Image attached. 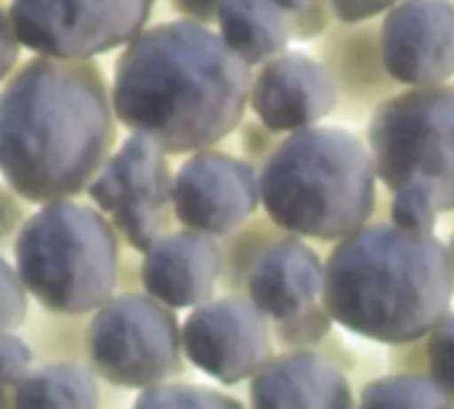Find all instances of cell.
I'll return each mask as SVG.
<instances>
[{"label": "cell", "mask_w": 454, "mask_h": 409, "mask_svg": "<svg viewBox=\"0 0 454 409\" xmlns=\"http://www.w3.org/2000/svg\"><path fill=\"white\" fill-rule=\"evenodd\" d=\"M250 67L218 32L176 19L144 29L114 64L112 109L165 154H194L231 136L250 106Z\"/></svg>", "instance_id": "cell-1"}, {"label": "cell", "mask_w": 454, "mask_h": 409, "mask_svg": "<svg viewBox=\"0 0 454 409\" xmlns=\"http://www.w3.org/2000/svg\"><path fill=\"white\" fill-rule=\"evenodd\" d=\"M114 141L112 93L93 61L40 56L0 88V176L32 205L82 194Z\"/></svg>", "instance_id": "cell-2"}, {"label": "cell", "mask_w": 454, "mask_h": 409, "mask_svg": "<svg viewBox=\"0 0 454 409\" xmlns=\"http://www.w3.org/2000/svg\"><path fill=\"white\" fill-rule=\"evenodd\" d=\"M454 269L436 234L367 224L335 242L325 261L322 303L343 330L386 343L426 341L450 314Z\"/></svg>", "instance_id": "cell-3"}, {"label": "cell", "mask_w": 454, "mask_h": 409, "mask_svg": "<svg viewBox=\"0 0 454 409\" xmlns=\"http://www.w3.org/2000/svg\"><path fill=\"white\" fill-rule=\"evenodd\" d=\"M261 208L290 237L340 242L370 224L378 173L370 146L338 125L285 136L258 170Z\"/></svg>", "instance_id": "cell-4"}, {"label": "cell", "mask_w": 454, "mask_h": 409, "mask_svg": "<svg viewBox=\"0 0 454 409\" xmlns=\"http://www.w3.org/2000/svg\"><path fill=\"white\" fill-rule=\"evenodd\" d=\"M13 266L45 314L85 317L117 290L120 234L93 205L59 200L40 205L13 240Z\"/></svg>", "instance_id": "cell-5"}, {"label": "cell", "mask_w": 454, "mask_h": 409, "mask_svg": "<svg viewBox=\"0 0 454 409\" xmlns=\"http://www.w3.org/2000/svg\"><path fill=\"white\" fill-rule=\"evenodd\" d=\"M367 146L388 192L426 189L439 213L454 210V85L407 88L378 104Z\"/></svg>", "instance_id": "cell-6"}, {"label": "cell", "mask_w": 454, "mask_h": 409, "mask_svg": "<svg viewBox=\"0 0 454 409\" xmlns=\"http://www.w3.org/2000/svg\"><path fill=\"white\" fill-rule=\"evenodd\" d=\"M85 362L112 389L144 391L184 375L181 322L146 293H114L90 314Z\"/></svg>", "instance_id": "cell-7"}, {"label": "cell", "mask_w": 454, "mask_h": 409, "mask_svg": "<svg viewBox=\"0 0 454 409\" xmlns=\"http://www.w3.org/2000/svg\"><path fill=\"white\" fill-rule=\"evenodd\" d=\"M157 0H11L24 48L64 61H88L133 43Z\"/></svg>", "instance_id": "cell-8"}, {"label": "cell", "mask_w": 454, "mask_h": 409, "mask_svg": "<svg viewBox=\"0 0 454 409\" xmlns=\"http://www.w3.org/2000/svg\"><path fill=\"white\" fill-rule=\"evenodd\" d=\"M93 208L138 253L168 234L173 218V173L168 154L146 136L130 133L88 184Z\"/></svg>", "instance_id": "cell-9"}, {"label": "cell", "mask_w": 454, "mask_h": 409, "mask_svg": "<svg viewBox=\"0 0 454 409\" xmlns=\"http://www.w3.org/2000/svg\"><path fill=\"white\" fill-rule=\"evenodd\" d=\"M181 346L192 367L221 386L253 381L274 357L271 322L247 295H221L189 311Z\"/></svg>", "instance_id": "cell-10"}, {"label": "cell", "mask_w": 454, "mask_h": 409, "mask_svg": "<svg viewBox=\"0 0 454 409\" xmlns=\"http://www.w3.org/2000/svg\"><path fill=\"white\" fill-rule=\"evenodd\" d=\"M261 208L258 170L234 154L202 149L173 173V218L181 229L229 237Z\"/></svg>", "instance_id": "cell-11"}, {"label": "cell", "mask_w": 454, "mask_h": 409, "mask_svg": "<svg viewBox=\"0 0 454 409\" xmlns=\"http://www.w3.org/2000/svg\"><path fill=\"white\" fill-rule=\"evenodd\" d=\"M380 64L407 88H436L454 77V3L404 0L383 13Z\"/></svg>", "instance_id": "cell-12"}, {"label": "cell", "mask_w": 454, "mask_h": 409, "mask_svg": "<svg viewBox=\"0 0 454 409\" xmlns=\"http://www.w3.org/2000/svg\"><path fill=\"white\" fill-rule=\"evenodd\" d=\"M335 106V75L301 51H285L253 75L250 109L269 133L290 136L317 128Z\"/></svg>", "instance_id": "cell-13"}, {"label": "cell", "mask_w": 454, "mask_h": 409, "mask_svg": "<svg viewBox=\"0 0 454 409\" xmlns=\"http://www.w3.org/2000/svg\"><path fill=\"white\" fill-rule=\"evenodd\" d=\"M322 293L325 261L301 237L290 234L263 245L245 274V295L271 327L322 311Z\"/></svg>", "instance_id": "cell-14"}, {"label": "cell", "mask_w": 454, "mask_h": 409, "mask_svg": "<svg viewBox=\"0 0 454 409\" xmlns=\"http://www.w3.org/2000/svg\"><path fill=\"white\" fill-rule=\"evenodd\" d=\"M221 277V242L192 229L168 232L144 253L141 261L144 293L170 311H192L215 298Z\"/></svg>", "instance_id": "cell-15"}, {"label": "cell", "mask_w": 454, "mask_h": 409, "mask_svg": "<svg viewBox=\"0 0 454 409\" xmlns=\"http://www.w3.org/2000/svg\"><path fill=\"white\" fill-rule=\"evenodd\" d=\"M247 409H356L346 373L311 349L274 354L250 381Z\"/></svg>", "instance_id": "cell-16"}, {"label": "cell", "mask_w": 454, "mask_h": 409, "mask_svg": "<svg viewBox=\"0 0 454 409\" xmlns=\"http://www.w3.org/2000/svg\"><path fill=\"white\" fill-rule=\"evenodd\" d=\"M215 24L226 48L247 67H263L293 40L287 16L271 0H223Z\"/></svg>", "instance_id": "cell-17"}, {"label": "cell", "mask_w": 454, "mask_h": 409, "mask_svg": "<svg viewBox=\"0 0 454 409\" xmlns=\"http://www.w3.org/2000/svg\"><path fill=\"white\" fill-rule=\"evenodd\" d=\"M11 409H101V381L82 362H43L11 391Z\"/></svg>", "instance_id": "cell-18"}, {"label": "cell", "mask_w": 454, "mask_h": 409, "mask_svg": "<svg viewBox=\"0 0 454 409\" xmlns=\"http://www.w3.org/2000/svg\"><path fill=\"white\" fill-rule=\"evenodd\" d=\"M452 399L426 373H394L367 383L356 409H452Z\"/></svg>", "instance_id": "cell-19"}, {"label": "cell", "mask_w": 454, "mask_h": 409, "mask_svg": "<svg viewBox=\"0 0 454 409\" xmlns=\"http://www.w3.org/2000/svg\"><path fill=\"white\" fill-rule=\"evenodd\" d=\"M130 409H247L237 397L197 386V383H160L138 391Z\"/></svg>", "instance_id": "cell-20"}, {"label": "cell", "mask_w": 454, "mask_h": 409, "mask_svg": "<svg viewBox=\"0 0 454 409\" xmlns=\"http://www.w3.org/2000/svg\"><path fill=\"white\" fill-rule=\"evenodd\" d=\"M439 221V208L426 189L407 186L394 192L391 200V224L412 234H434Z\"/></svg>", "instance_id": "cell-21"}, {"label": "cell", "mask_w": 454, "mask_h": 409, "mask_svg": "<svg viewBox=\"0 0 454 409\" xmlns=\"http://www.w3.org/2000/svg\"><path fill=\"white\" fill-rule=\"evenodd\" d=\"M426 365L434 383L454 402V314L450 311L426 338Z\"/></svg>", "instance_id": "cell-22"}, {"label": "cell", "mask_w": 454, "mask_h": 409, "mask_svg": "<svg viewBox=\"0 0 454 409\" xmlns=\"http://www.w3.org/2000/svg\"><path fill=\"white\" fill-rule=\"evenodd\" d=\"M29 319V295L11 261L0 256V335L16 333Z\"/></svg>", "instance_id": "cell-23"}, {"label": "cell", "mask_w": 454, "mask_h": 409, "mask_svg": "<svg viewBox=\"0 0 454 409\" xmlns=\"http://www.w3.org/2000/svg\"><path fill=\"white\" fill-rule=\"evenodd\" d=\"M290 21L295 40H311L330 27V0H271Z\"/></svg>", "instance_id": "cell-24"}, {"label": "cell", "mask_w": 454, "mask_h": 409, "mask_svg": "<svg viewBox=\"0 0 454 409\" xmlns=\"http://www.w3.org/2000/svg\"><path fill=\"white\" fill-rule=\"evenodd\" d=\"M35 370V349L19 333L0 335V383L13 391Z\"/></svg>", "instance_id": "cell-25"}, {"label": "cell", "mask_w": 454, "mask_h": 409, "mask_svg": "<svg viewBox=\"0 0 454 409\" xmlns=\"http://www.w3.org/2000/svg\"><path fill=\"white\" fill-rule=\"evenodd\" d=\"M404 0H330L333 16H338L343 24H362L370 21L372 16L388 13L394 5Z\"/></svg>", "instance_id": "cell-26"}, {"label": "cell", "mask_w": 454, "mask_h": 409, "mask_svg": "<svg viewBox=\"0 0 454 409\" xmlns=\"http://www.w3.org/2000/svg\"><path fill=\"white\" fill-rule=\"evenodd\" d=\"M19 51L21 43L16 37L13 21H11V11L0 5V83L11 75V69L19 61Z\"/></svg>", "instance_id": "cell-27"}, {"label": "cell", "mask_w": 454, "mask_h": 409, "mask_svg": "<svg viewBox=\"0 0 454 409\" xmlns=\"http://www.w3.org/2000/svg\"><path fill=\"white\" fill-rule=\"evenodd\" d=\"M21 205L16 202V194L8 186H0V248L11 240H16L19 229L24 226Z\"/></svg>", "instance_id": "cell-28"}, {"label": "cell", "mask_w": 454, "mask_h": 409, "mask_svg": "<svg viewBox=\"0 0 454 409\" xmlns=\"http://www.w3.org/2000/svg\"><path fill=\"white\" fill-rule=\"evenodd\" d=\"M170 3H173V8H176L184 19L207 27L210 21H215L218 8H221L223 0H170Z\"/></svg>", "instance_id": "cell-29"}, {"label": "cell", "mask_w": 454, "mask_h": 409, "mask_svg": "<svg viewBox=\"0 0 454 409\" xmlns=\"http://www.w3.org/2000/svg\"><path fill=\"white\" fill-rule=\"evenodd\" d=\"M0 409H11V391L0 383Z\"/></svg>", "instance_id": "cell-30"}, {"label": "cell", "mask_w": 454, "mask_h": 409, "mask_svg": "<svg viewBox=\"0 0 454 409\" xmlns=\"http://www.w3.org/2000/svg\"><path fill=\"white\" fill-rule=\"evenodd\" d=\"M447 248H450V258H452V269H454V232H452V240H450V245H447Z\"/></svg>", "instance_id": "cell-31"}]
</instances>
